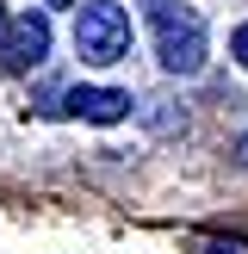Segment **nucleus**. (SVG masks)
<instances>
[{"label":"nucleus","mask_w":248,"mask_h":254,"mask_svg":"<svg viewBox=\"0 0 248 254\" xmlns=\"http://www.w3.org/2000/svg\"><path fill=\"white\" fill-rule=\"evenodd\" d=\"M149 31H155V56L168 74H198L205 68V19L186 0H143Z\"/></svg>","instance_id":"nucleus-1"},{"label":"nucleus","mask_w":248,"mask_h":254,"mask_svg":"<svg viewBox=\"0 0 248 254\" xmlns=\"http://www.w3.org/2000/svg\"><path fill=\"white\" fill-rule=\"evenodd\" d=\"M74 50H81V62H93V68L124 62L130 56V12H124L118 0H87V6L74 12Z\"/></svg>","instance_id":"nucleus-2"},{"label":"nucleus","mask_w":248,"mask_h":254,"mask_svg":"<svg viewBox=\"0 0 248 254\" xmlns=\"http://www.w3.org/2000/svg\"><path fill=\"white\" fill-rule=\"evenodd\" d=\"M50 62V19L44 12H19L0 25V74H31Z\"/></svg>","instance_id":"nucleus-3"},{"label":"nucleus","mask_w":248,"mask_h":254,"mask_svg":"<svg viewBox=\"0 0 248 254\" xmlns=\"http://www.w3.org/2000/svg\"><path fill=\"white\" fill-rule=\"evenodd\" d=\"M37 112H68V118H87V124H118L130 112V93L124 87H50L37 99Z\"/></svg>","instance_id":"nucleus-4"},{"label":"nucleus","mask_w":248,"mask_h":254,"mask_svg":"<svg viewBox=\"0 0 248 254\" xmlns=\"http://www.w3.org/2000/svg\"><path fill=\"white\" fill-rule=\"evenodd\" d=\"M230 56L248 68V25H236V37H230Z\"/></svg>","instance_id":"nucleus-5"},{"label":"nucleus","mask_w":248,"mask_h":254,"mask_svg":"<svg viewBox=\"0 0 248 254\" xmlns=\"http://www.w3.org/2000/svg\"><path fill=\"white\" fill-rule=\"evenodd\" d=\"M44 6H74V0H44Z\"/></svg>","instance_id":"nucleus-6"},{"label":"nucleus","mask_w":248,"mask_h":254,"mask_svg":"<svg viewBox=\"0 0 248 254\" xmlns=\"http://www.w3.org/2000/svg\"><path fill=\"white\" fill-rule=\"evenodd\" d=\"M0 25H6V6H0Z\"/></svg>","instance_id":"nucleus-7"}]
</instances>
